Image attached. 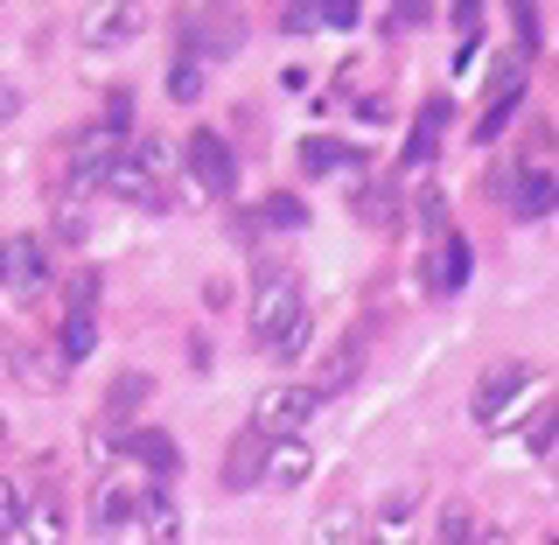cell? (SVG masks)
I'll use <instances>...</instances> for the list:
<instances>
[{
    "label": "cell",
    "mask_w": 559,
    "mask_h": 545,
    "mask_svg": "<svg viewBox=\"0 0 559 545\" xmlns=\"http://www.w3.org/2000/svg\"><path fill=\"white\" fill-rule=\"evenodd\" d=\"M245 35H252V22H245L238 8H189L182 28H175V43H182V57L197 63H224L245 49Z\"/></svg>",
    "instance_id": "2"
},
{
    "label": "cell",
    "mask_w": 559,
    "mask_h": 545,
    "mask_svg": "<svg viewBox=\"0 0 559 545\" xmlns=\"http://www.w3.org/2000/svg\"><path fill=\"white\" fill-rule=\"evenodd\" d=\"M441 127H448V98H427L419 119H413V140H406V154H399V168H427L433 154H441Z\"/></svg>",
    "instance_id": "11"
},
{
    "label": "cell",
    "mask_w": 559,
    "mask_h": 545,
    "mask_svg": "<svg viewBox=\"0 0 559 545\" xmlns=\"http://www.w3.org/2000/svg\"><path fill=\"white\" fill-rule=\"evenodd\" d=\"M127 454H140V462H147L162 483H175V469H182V448H175L168 434H133V441H127Z\"/></svg>",
    "instance_id": "21"
},
{
    "label": "cell",
    "mask_w": 559,
    "mask_h": 545,
    "mask_svg": "<svg viewBox=\"0 0 559 545\" xmlns=\"http://www.w3.org/2000/svg\"><path fill=\"white\" fill-rule=\"evenodd\" d=\"M357 371H364V336H349L336 357L322 364V378H314V399H343L349 384H357Z\"/></svg>",
    "instance_id": "17"
},
{
    "label": "cell",
    "mask_w": 559,
    "mask_h": 545,
    "mask_svg": "<svg viewBox=\"0 0 559 545\" xmlns=\"http://www.w3.org/2000/svg\"><path fill=\"white\" fill-rule=\"evenodd\" d=\"M511 22H518V43H524V49L546 43V14H538V8H511Z\"/></svg>",
    "instance_id": "34"
},
{
    "label": "cell",
    "mask_w": 559,
    "mask_h": 545,
    "mask_svg": "<svg viewBox=\"0 0 559 545\" xmlns=\"http://www.w3.org/2000/svg\"><path fill=\"white\" fill-rule=\"evenodd\" d=\"M266 434H252V427H245L238 434V441L231 448H224V489H231V497H245V489H259V483H266Z\"/></svg>",
    "instance_id": "8"
},
{
    "label": "cell",
    "mask_w": 559,
    "mask_h": 545,
    "mask_svg": "<svg viewBox=\"0 0 559 545\" xmlns=\"http://www.w3.org/2000/svg\"><path fill=\"white\" fill-rule=\"evenodd\" d=\"M413 210H419V224H427L433 238H448V189H433V182H427V189H419V203H413Z\"/></svg>",
    "instance_id": "30"
},
{
    "label": "cell",
    "mask_w": 559,
    "mask_h": 545,
    "mask_svg": "<svg viewBox=\"0 0 559 545\" xmlns=\"http://www.w3.org/2000/svg\"><path fill=\"white\" fill-rule=\"evenodd\" d=\"M308 545H364V518L349 511V503H336V511H322V518H314Z\"/></svg>",
    "instance_id": "20"
},
{
    "label": "cell",
    "mask_w": 559,
    "mask_h": 545,
    "mask_svg": "<svg viewBox=\"0 0 559 545\" xmlns=\"http://www.w3.org/2000/svg\"><path fill=\"white\" fill-rule=\"evenodd\" d=\"M63 301H70V315H92V308H98V273H92V266H84V273H70Z\"/></svg>",
    "instance_id": "32"
},
{
    "label": "cell",
    "mask_w": 559,
    "mask_h": 545,
    "mask_svg": "<svg viewBox=\"0 0 559 545\" xmlns=\"http://www.w3.org/2000/svg\"><path fill=\"white\" fill-rule=\"evenodd\" d=\"M43 280H49V245L43 238H8V287L43 294Z\"/></svg>",
    "instance_id": "10"
},
{
    "label": "cell",
    "mask_w": 559,
    "mask_h": 545,
    "mask_svg": "<svg viewBox=\"0 0 559 545\" xmlns=\"http://www.w3.org/2000/svg\"><path fill=\"white\" fill-rule=\"evenodd\" d=\"M22 518H28V489L14 483V476H0V538L22 532Z\"/></svg>",
    "instance_id": "27"
},
{
    "label": "cell",
    "mask_w": 559,
    "mask_h": 545,
    "mask_svg": "<svg viewBox=\"0 0 559 545\" xmlns=\"http://www.w3.org/2000/svg\"><path fill=\"white\" fill-rule=\"evenodd\" d=\"M0 287H8V245H0Z\"/></svg>",
    "instance_id": "41"
},
{
    "label": "cell",
    "mask_w": 559,
    "mask_h": 545,
    "mask_svg": "<svg viewBox=\"0 0 559 545\" xmlns=\"http://www.w3.org/2000/svg\"><path fill=\"white\" fill-rule=\"evenodd\" d=\"M301 315H308V308H301V287H294V273L273 266V259H259V273H252V343L273 349L294 322H301Z\"/></svg>",
    "instance_id": "1"
},
{
    "label": "cell",
    "mask_w": 559,
    "mask_h": 545,
    "mask_svg": "<svg viewBox=\"0 0 559 545\" xmlns=\"http://www.w3.org/2000/svg\"><path fill=\"white\" fill-rule=\"evenodd\" d=\"M140 35V8H98L92 22H84V49H119Z\"/></svg>",
    "instance_id": "16"
},
{
    "label": "cell",
    "mask_w": 559,
    "mask_h": 545,
    "mask_svg": "<svg viewBox=\"0 0 559 545\" xmlns=\"http://www.w3.org/2000/svg\"><path fill=\"white\" fill-rule=\"evenodd\" d=\"M314 476V448L294 434V441H273L266 448V483H280V489H301Z\"/></svg>",
    "instance_id": "14"
},
{
    "label": "cell",
    "mask_w": 559,
    "mask_h": 545,
    "mask_svg": "<svg viewBox=\"0 0 559 545\" xmlns=\"http://www.w3.org/2000/svg\"><path fill=\"white\" fill-rule=\"evenodd\" d=\"M133 518H140V497H133L127 483H112V476H105V483L92 489V524H98L105 538H112V532H127Z\"/></svg>",
    "instance_id": "13"
},
{
    "label": "cell",
    "mask_w": 559,
    "mask_h": 545,
    "mask_svg": "<svg viewBox=\"0 0 559 545\" xmlns=\"http://www.w3.org/2000/svg\"><path fill=\"white\" fill-rule=\"evenodd\" d=\"M433 8H419V0H399V8H384V28H427Z\"/></svg>",
    "instance_id": "33"
},
{
    "label": "cell",
    "mask_w": 559,
    "mask_h": 545,
    "mask_svg": "<svg viewBox=\"0 0 559 545\" xmlns=\"http://www.w3.org/2000/svg\"><path fill=\"white\" fill-rule=\"evenodd\" d=\"M301 168H308V175H329V168H357V154H349L343 140H322V133H308V147H301Z\"/></svg>",
    "instance_id": "24"
},
{
    "label": "cell",
    "mask_w": 559,
    "mask_h": 545,
    "mask_svg": "<svg viewBox=\"0 0 559 545\" xmlns=\"http://www.w3.org/2000/svg\"><path fill=\"white\" fill-rule=\"evenodd\" d=\"M22 538H28V545H63V538H70V518H63V497H57V489H35V497H28Z\"/></svg>",
    "instance_id": "12"
},
{
    "label": "cell",
    "mask_w": 559,
    "mask_h": 545,
    "mask_svg": "<svg viewBox=\"0 0 559 545\" xmlns=\"http://www.w3.org/2000/svg\"><path fill=\"white\" fill-rule=\"evenodd\" d=\"M462 287H468V238L448 232V238H433V252H427V294L448 301V294H462Z\"/></svg>",
    "instance_id": "7"
},
{
    "label": "cell",
    "mask_w": 559,
    "mask_h": 545,
    "mask_svg": "<svg viewBox=\"0 0 559 545\" xmlns=\"http://www.w3.org/2000/svg\"><path fill=\"white\" fill-rule=\"evenodd\" d=\"M280 28H287V35H314V28H322V0H287V8H280Z\"/></svg>",
    "instance_id": "29"
},
{
    "label": "cell",
    "mask_w": 559,
    "mask_h": 545,
    "mask_svg": "<svg viewBox=\"0 0 559 545\" xmlns=\"http://www.w3.org/2000/svg\"><path fill=\"white\" fill-rule=\"evenodd\" d=\"M92 349H98V322H92V315H63V336H57L63 371H70V364H84Z\"/></svg>",
    "instance_id": "22"
},
{
    "label": "cell",
    "mask_w": 559,
    "mask_h": 545,
    "mask_svg": "<svg viewBox=\"0 0 559 545\" xmlns=\"http://www.w3.org/2000/svg\"><path fill=\"white\" fill-rule=\"evenodd\" d=\"M98 189H105V197H119V203H133V210H168V189L154 182L147 168H133L127 154H119V162L105 168V182H98Z\"/></svg>",
    "instance_id": "9"
},
{
    "label": "cell",
    "mask_w": 559,
    "mask_h": 545,
    "mask_svg": "<svg viewBox=\"0 0 559 545\" xmlns=\"http://www.w3.org/2000/svg\"><path fill=\"white\" fill-rule=\"evenodd\" d=\"M524 448H532V454H552V448H559V406H538V413H532Z\"/></svg>",
    "instance_id": "28"
},
{
    "label": "cell",
    "mask_w": 559,
    "mask_h": 545,
    "mask_svg": "<svg viewBox=\"0 0 559 545\" xmlns=\"http://www.w3.org/2000/svg\"><path fill=\"white\" fill-rule=\"evenodd\" d=\"M189 175H197L203 197H224V203H231V189H238V154H231V140H224L217 127H197V133H189Z\"/></svg>",
    "instance_id": "4"
},
{
    "label": "cell",
    "mask_w": 559,
    "mask_h": 545,
    "mask_svg": "<svg viewBox=\"0 0 559 545\" xmlns=\"http://www.w3.org/2000/svg\"><path fill=\"white\" fill-rule=\"evenodd\" d=\"M454 28H462V35L483 28V8H476V0H462V8H454Z\"/></svg>",
    "instance_id": "38"
},
{
    "label": "cell",
    "mask_w": 559,
    "mask_h": 545,
    "mask_svg": "<svg viewBox=\"0 0 559 545\" xmlns=\"http://www.w3.org/2000/svg\"><path fill=\"white\" fill-rule=\"evenodd\" d=\"M266 224H287V232H294V224H308V210L294 203V197H273L266 203Z\"/></svg>",
    "instance_id": "36"
},
{
    "label": "cell",
    "mask_w": 559,
    "mask_h": 545,
    "mask_svg": "<svg viewBox=\"0 0 559 545\" xmlns=\"http://www.w3.org/2000/svg\"><path fill=\"white\" fill-rule=\"evenodd\" d=\"M147 399H154V378L147 371H119L112 384H105V419H133Z\"/></svg>",
    "instance_id": "18"
},
{
    "label": "cell",
    "mask_w": 559,
    "mask_h": 545,
    "mask_svg": "<svg viewBox=\"0 0 559 545\" xmlns=\"http://www.w3.org/2000/svg\"><path fill=\"white\" fill-rule=\"evenodd\" d=\"M314 384H294V378H280V384H266V392L252 399V434H266V441H294V434L314 419Z\"/></svg>",
    "instance_id": "3"
},
{
    "label": "cell",
    "mask_w": 559,
    "mask_h": 545,
    "mask_svg": "<svg viewBox=\"0 0 559 545\" xmlns=\"http://www.w3.org/2000/svg\"><path fill=\"white\" fill-rule=\"evenodd\" d=\"M8 357H14V378L35 384V392H57L63 384V357H43V349H22V343H14Z\"/></svg>",
    "instance_id": "19"
},
{
    "label": "cell",
    "mask_w": 559,
    "mask_h": 545,
    "mask_svg": "<svg viewBox=\"0 0 559 545\" xmlns=\"http://www.w3.org/2000/svg\"><path fill=\"white\" fill-rule=\"evenodd\" d=\"M476 545H511V532H483L476 524Z\"/></svg>",
    "instance_id": "40"
},
{
    "label": "cell",
    "mask_w": 559,
    "mask_h": 545,
    "mask_svg": "<svg viewBox=\"0 0 559 545\" xmlns=\"http://www.w3.org/2000/svg\"><path fill=\"white\" fill-rule=\"evenodd\" d=\"M14 112H22V92H14V84H8V78H0V127H8V119H14Z\"/></svg>",
    "instance_id": "39"
},
{
    "label": "cell",
    "mask_w": 559,
    "mask_h": 545,
    "mask_svg": "<svg viewBox=\"0 0 559 545\" xmlns=\"http://www.w3.org/2000/svg\"><path fill=\"white\" fill-rule=\"evenodd\" d=\"M524 392H532V364L503 357V364H489V371H483L476 399H468V413H476L483 427H503V413H511V406H518Z\"/></svg>",
    "instance_id": "5"
},
{
    "label": "cell",
    "mask_w": 559,
    "mask_h": 545,
    "mask_svg": "<svg viewBox=\"0 0 559 545\" xmlns=\"http://www.w3.org/2000/svg\"><path fill=\"white\" fill-rule=\"evenodd\" d=\"M552 483H559V448H552Z\"/></svg>",
    "instance_id": "42"
},
{
    "label": "cell",
    "mask_w": 559,
    "mask_h": 545,
    "mask_svg": "<svg viewBox=\"0 0 559 545\" xmlns=\"http://www.w3.org/2000/svg\"><path fill=\"white\" fill-rule=\"evenodd\" d=\"M357 22V8H349V0H322V28H349Z\"/></svg>",
    "instance_id": "37"
},
{
    "label": "cell",
    "mask_w": 559,
    "mask_h": 545,
    "mask_svg": "<svg viewBox=\"0 0 559 545\" xmlns=\"http://www.w3.org/2000/svg\"><path fill=\"white\" fill-rule=\"evenodd\" d=\"M49 238H57L63 252L92 238V210H84V197H63V203H57V224H49Z\"/></svg>",
    "instance_id": "23"
},
{
    "label": "cell",
    "mask_w": 559,
    "mask_h": 545,
    "mask_svg": "<svg viewBox=\"0 0 559 545\" xmlns=\"http://www.w3.org/2000/svg\"><path fill=\"white\" fill-rule=\"evenodd\" d=\"M105 127H112L119 140L133 133V98H127V92H112V98H105Z\"/></svg>",
    "instance_id": "35"
},
{
    "label": "cell",
    "mask_w": 559,
    "mask_h": 545,
    "mask_svg": "<svg viewBox=\"0 0 559 545\" xmlns=\"http://www.w3.org/2000/svg\"><path fill=\"white\" fill-rule=\"evenodd\" d=\"M552 210H559V182L546 168H532V175L511 182V217H552Z\"/></svg>",
    "instance_id": "15"
},
{
    "label": "cell",
    "mask_w": 559,
    "mask_h": 545,
    "mask_svg": "<svg viewBox=\"0 0 559 545\" xmlns=\"http://www.w3.org/2000/svg\"><path fill=\"white\" fill-rule=\"evenodd\" d=\"M112 162H119V133L105 127V119H98V127H84V133H70V197L98 189Z\"/></svg>",
    "instance_id": "6"
},
{
    "label": "cell",
    "mask_w": 559,
    "mask_h": 545,
    "mask_svg": "<svg viewBox=\"0 0 559 545\" xmlns=\"http://www.w3.org/2000/svg\"><path fill=\"white\" fill-rule=\"evenodd\" d=\"M203 78H210V63L175 57V63H168V98H175V105H197V98H203Z\"/></svg>",
    "instance_id": "25"
},
{
    "label": "cell",
    "mask_w": 559,
    "mask_h": 545,
    "mask_svg": "<svg viewBox=\"0 0 559 545\" xmlns=\"http://www.w3.org/2000/svg\"><path fill=\"white\" fill-rule=\"evenodd\" d=\"M433 545H476V511H468V503H448V511H441V532H433Z\"/></svg>",
    "instance_id": "26"
},
{
    "label": "cell",
    "mask_w": 559,
    "mask_h": 545,
    "mask_svg": "<svg viewBox=\"0 0 559 545\" xmlns=\"http://www.w3.org/2000/svg\"><path fill=\"white\" fill-rule=\"evenodd\" d=\"M518 98H524V92H497V98H489V112H483V127H476V140H483V147L503 133V119L518 112Z\"/></svg>",
    "instance_id": "31"
}]
</instances>
